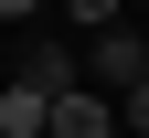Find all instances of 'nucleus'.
<instances>
[{
	"instance_id": "obj_3",
	"label": "nucleus",
	"mask_w": 149,
	"mask_h": 138,
	"mask_svg": "<svg viewBox=\"0 0 149 138\" xmlns=\"http://www.w3.org/2000/svg\"><path fill=\"white\" fill-rule=\"evenodd\" d=\"M53 138H117V106H107L96 85H74L64 106H53Z\"/></svg>"
},
{
	"instance_id": "obj_1",
	"label": "nucleus",
	"mask_w": 149,
	"mask_h": 138,
	"mask_svg": "<svg viewBox=\"0 0 149 138\" xmlns=\"http://www.w3.org/2000/svg\"><path fill=\"white\" fill-rule=\"evenodd\" d=\"M85 74H96V85H117V96H139L149 85V32H96V43H85Z\"/></svg>"
},
{
	"instance_id": "obj_5",
	"label": "nucleus",
	"mask_w": 149,
	"mask_h": 138,
	"mask_svg": "<svg viewBox=\"0 0 149 138\" xmlns=\"http://www.w3.org/2000/svg\"><path fill=\"white\" fill-rule=\"evenodd\" d=\"M128 138H149V85H139V96H128Z\"/></svg>"
},
{
	"instance_id": "obj_6",
	"label": "nucleus",
	"mask_w": 149,
	"mask_h": 138,
	"mask_svg": "<svg viewBox=\"0 0 149 138\" xmlns=\"http://www.w3.org/2000/svg\"><path fill=\"white\" fill-rule=\"evenodd\" d=\"M32 11H43V0H0V21H32Z\"/></svg>"
},
{
	"instance_id": "obj_4",
	"label": "nucleus",
	"mask_w": 149,
	"mask_h": 138,
	"mask_svg": "<svg viewBox=\"0 0 149 138\" xmlns=\"http://www.w3.org/2000/svg\"><path fill=\"white\" fill-rule=\"evenodd\" d=\"M64 11H74L85 32H117V11H128V0H64Z\"/></svg>"
},
{
	"instance_id": "obj_2",
	"label": "nucleus",
	"mask_w": 149,
	"mask_h": 138,
	"mask_svg": "<svg viewBox=\"0 0 149 138\" xmlns=\"http://www.w3.org/2000/svg\"><path fill=\"white\" fill-rule=\"evenodd\" d=\"M53 106H64V96H43L32 74H11V85H0V138H53Z\"/></svg>"
}]
</instances>
